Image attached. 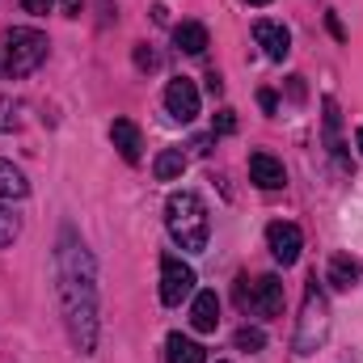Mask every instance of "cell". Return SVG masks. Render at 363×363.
Listing matches in <instances>:
<instances>
[{
  "label": "cell",
  "instance_id": "obj_19",
  "mask_svg": "<svg viewBox=\"0 0 363 363\" xmlns=\"http://www.w3.org/2000/svg\"><path fill=\"white\" fill-rule=\"evenodd\" d=\"M17 233H21L17 216H13L9 207H0V250H4V245H13V241H17Z\"/></svg>",
  "mask_w": 363,
  "mask_h": 363
},
{
  "label": "cell",
  "instance_id": "obj_13",
  "mask_svg": "<svg viewBox=\"0 0 363 363\" xmlns=\"http://www.w3.org/2000/svg\"><path fill=\"white\" fill-rule=\"evenodd\" d=\"M165 359L169 363H207V351L194 338H186V334H169L165 338Z\"/></svg>",
  "mask_w": 363,
  "mask_h": 363
},
{
  "label": "cell",
  "instance_id": "obj_2",
  "mask_svg": "<svg viewBox=\"0 0 363 363\" xmlns=\"http://www.w3.org/2000/svg\"><path fill=\"white\" fill-rule=\"evenodd\" d=\"M165 228H169V237L182 250H190V254L207 250L211 220H207V207H203V199L194 190H178V194L165 199Z\"/></svg>",
  "mask_w": 363,
  "mask_h": 363
},
{
  "label": "cell",
  "instance_id": "obj_12",
  "mask_svg": "<svg viewBox=\"0 0 363 363\" xmlns=\"http://www.w3.org/2000/svg\"><path fill=\"white\" fill-rule=\"evenodd\" d=\"M190 325H194L199 334H216V325H220V296H216V291H199V296H194V304H190Z\"/></svg>",
  "mask_w": 363,
  "mask_h": 363
},
{
  "label": "cell",
  "instance_id": "obj_28",
  "mask_svg": "<svg viewBox=\"0 0 363 363\" xmlns=\"http://www.w3.org/2000/svg\"><path fill=\"white\" fill-rule=\"evenodd\" d=\"M220 363H224V359H220Z\"/></svg>",
  "mask_w": 363,
  "mask_h": 363
},
{
  "label": "cell",
  "instance_id": "obj_5",
  "mask_svg": "<svg viewBox=\"0 0 363 363\" xmlns=\"http://www.w3.org/2000/svg\"><path fill=\"white\" fill-rule=\"evenodd\" d=\"M241 304H250L258 317H279V313H283V283H279V274L254 279L250 291L241 287Z\"/></svg>",
  "mask_w": 363,
  "mask_h": 363
},
{
  "label": "cell",
  "instance_id": "obj_16",
  "mask_svg": "<svg viewBox=\"0 0 363 363\" xmlns=\"http://www.w3.org/2000/svg\"><path fill=\"white\" fill-rule=\"evenodd\" d=\"M182 169H186V157H182V148H165V152L152 161V174H157L161 182L182 178Z\"/></svg>",
  "mask_w": 363,
  "mask_h": 363
},
{
  "label": "cell",
  "instance_id": "obj_25",
  "mask_svg": "<svg viewBox=\"0 0 363 363\" xmlns=\"http://www.w3.org/2000/svg\"><path fill=\"white\" fill-rule=\"evenodd\" d=\"M60 4H64V13H68V17H77V13H81V0H60Z\"/></svg>",
  "mask_w": 363,
  "mask_h": 363
},
{
  "label": "cell",
  "instance_id": "obj_6",
  "mask_svg": "<svg viewBox=\"0 0 363 363\" xmlns=\"http://www.w3.org/2000/svg\"><path fill=\"white\" fill-rule=\"evenodd\" d=\"M321 338H325V300L317 296V287H308L304 321H300V334H296V351H300V355H308Z\"/></svg>",
  "mask_w": 363,
  "mask_h": 363
},
{
  "label": "cell",
  "instance_id": "obj_23",
  "mask_svg": "<svg viewBox=\"0 0 363 363\" xmlns=\"http://www.w3.org/2000/svg\"><path fill=\"white\" fill-rule=\"evenodd\" d=\"M135 64H140V68H152V64H157V55H152V51H135Z\"/></svg>",
  "mask_w": 363,
  "mask_h": 363
},
{
  "label": "cell",
  "instance_id": "obj_3",
  "mask_svg": "<svg viewBox=\"0 0 363 363\" xmlns=\"http://www.w3.org/2000/svg\"><path fill=\"white\" fill-rule=\"evenodd\" d=\"M43 60H47V34H43V30H34V26H13V30L4 34V77H9V81L30 77Z\"/></svg>",
  "mask_w": 363,
  "mask_h": 363
},
{
  "label": "cell",
  "instance_id": "obj_18",
  "mask_svg": "<svg viewBox=\"0 0 363 363\" xmlns=\"http://www.w3.org/2000/svg\"><path fill=\"white\" fill-rule=\"evenodd\" d=\"M233 342H237V351H262V347H267V334L245 325V330H237V338H233Z\"/></svg>",
  "mask_w": 363,
  "mask_h": 363
},
{
  "label": "cell",
  "instance_id": "obj_27",
  "mask_svg": "<svg viewBox=\"0 0 363 363\" xmlns=\"http://www.w3.org/2000/svg\"><path fill=\"white\" fill-rule=\"evenodd\" d=\"M250 4H271V0H250Z\"/></svg>",
  "mask_w": 363,
  "mask_h": 363
},
{
  "label": "cell",
  "instance_id": "obj_10",
  "mask_svg": "<svg viewBox=\"0 0 363 363\" xmlns=\"http://www.w3.org/2000/svg\"><path fill=\"white\" fill-rule=\"evenodd\" d=\"M110 140H114V148H118V157H123L127 165H135V161L144 157V140H140V127H135L131 118H114Z\"/></svg>",
  "mask_w": 363,
  "mask_h": 363
},
{
  "label": "cell",
  "instance_id": "obj_22",
  "mask_svg": "<svg viewBox=\"0 0 363 363\" xmlns=\"http://www.w3.org/2000/svg\"><path fill=\"white\" fill-rule=\"evenodd\" d=\"M21 4H26V13H51L55 0H21Z\"/></svg>",
  "mask_w": 363,
  "mask_h": 363
},
{
  "label": "cell",
  "instance_id": "obj_4",
  "mask_svg": "<svg viewBox=\"0 0 363 363\" xmlns=\"http://www.w3.org/2000/svg\"><path fill=\"white\" fill-rule=\"evenodd\" d=\"M190 291H194V267L174 258V254H165L161 258V300L165 304H182Z\"/></svg>",
  "mask_w": 363,
  "mask_h": 363
},
{
  "label": "cell",
  "instance_id": "obj_26",
  "mask_svg": "<svg viewBox=\"0 0 363 363\" xmlns=\"http://www.w3.org/2000/svg\"><path fill=\"white\" fill-rule=\"evenodd\" d=\"M355 144H359V148H363V127H359V131H355Z\"/></svg>",
  "mask_w": 363,
  "mask_h": 363
},
{
  "label": "cell",
  "instance_id": "obj_11",
  "mask_svg": "<svg viewBox=\"0 0 363 363\" xmlns=\"http://www.w3.org/2000/svg\"><path fill=\"white\" fill-rule=\"evenodd\" d=\"M250 178L262 190H279V186H287V169H283V161H274L271 152H254L250 157Z\"/></svg>",
  "mask_w": 363,
  "mask_h": 363
},
{
  "label": "cell",
  "instance_id": "obj_1",
  "mask_svg": "<svg viewBox=\"0 0 363 363\" xmlns=\"http://www.w3.org/2000/svg\"><path fill=\"white\" fill-rule=\"evenodd\" d=\"M60 300H64L72 342L89 355L97 342V283H93V258L72 233H64V245H60Z\"/></svg>",
  "mask_w": 363,
  "mask_h": 363
},
{
  "label": "cell",
  "instance_id": "obj_7",
  "mask_svg": "<svg viewBox=\"0 0 363 363\" xmlns=\"http://www.w3.org/2000/svg\"><path fill=\"white\" fill-rule=\"evenodd\" d=\"M267 245H271V254H274V262H279V267H291V262L300 258V250H304V237H300V228H296V224L274 220L271 228H267Z\"/></svg>",
  "mask_w": 363,
  "mask_h": 363
},
{
  "label": "cell",
  "instance_id": "obj_8",
  "mask_svg": "<svg viewBox=\"0 0 363 363\" xmlns=\"http://www.w3.org/2000/svg\"><path fill=\"white\" fill-rule=\"evenodd\" d=\"M165 110H169L178 123H190V118L199 114V89H194V81L174 77V81L165 85Z\"/></svg>",
  "mask_w": 363,
  "mask_h": 363
},
{
  "label": "cell",
  "instance_id": "obj_17",
  "mask_svg": "<svg viewBox=\"0 0 363 363\" xmlns=\"http://www.w3.org/2000/svg\"><path fill=\"white\" fill-rule=\"evenodd\" d=\"M355 279H359V262H355V258L338 254V258L330 262V283H334V287H351Z\"/></svg>",
  "mask_w": 363,
  "mask_h": 363
},
{
  "label": "cell",
  "instance_id": "obj_21",
  "mask_svg": "<svg viewBox=\"0 0 363 363\" xmlns=\"http://www.w3.org/2000/svg\"><path fill=\"white\" fill-rule=\"evenodd\" d=\"M216 131H220V135L237 131V118H233V110H220V114H216Z\"/></svg>",
  "mask_w": 363,
  "mask_h": 363
},
{
  "label": "cell",
  "instance_id": "obj_15",
  "mask_svg": "<svg viewBox=\"0 0 363 363\" xmlns=\"http://www.w3.org/2000/svg\"><path fill=\"white\" fill-rule=\"evenodd\" d=\"M26 194H30L26 174L13 161H0V199H26Z\"/></svg>",
  "mask_w": 363,
  "mask_h": 363
},
{
  "label": "cell",
  "instance_id": "obj_9",
  "mask_svg": "<svg viewBox=\"0 0 363 363\" xmlns=\"http://www.w3.org/2000/svg\"><path fill=\"white\" fill-rule=\"evenodd\" d=\"M254 38H258V47L267 51V60H274V64H283L287 51H291V34H287L279 21H258V26H254Z\"/></svg>",
  "mask_w": 363,
  "mask_h": 363
},
{
  "label": "cell",
  "instance_id": "obj_14",
  "mask_svg": "<svg viewBox=\"0 0 363 363\" xmlns=\"http://www.w3.org/2000/svg\"><path fill=\"white\" fill-rule=\"evenodd\" d=\"M174 43H178V51H186V55H203L207 51V26L182 21L178 30H174Z\"/></svg>",
  "mask_w": 363,
  "mask_h": 363
},
{
  "label": "cell",
  "instance_id": "obj_20",
  "mask_svg": "<svg viewBox=\"0 0 363 363\" xmlns=\"http://www.w3.org/2000/svg\"><path fill=\"white\" fill-rule=\"evenodd\" d=\"M17 101H0V131H9V127H17Z\"/></svg>",
  "mask_w": 363,
  "mask_h": 363
},
{
  "label": "cell",
  "instance_id": "obj_24",
  "mask_svg": "<svg viewBox=\"0 0 363 363\" xmlns=\"http://www.w3.org/2000/svg\"><path fill=\"white\" fill-rule=\"evenodd\" d=\"M258 101H262V110H267V114H274V93H258Z\"/></svg>",
  "mask_w": 363,
  "mask_h": 363
}]
</instances>
